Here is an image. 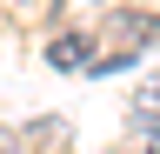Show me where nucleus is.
Instances as JSON below:
<instances>
[{
    "label": "nucleus",
    "instance_id": "obj_1",
    "mask_svg": "<svg viewBox=\"0 0 160 154\" xmlns=\"http://www.w3.org/2000/svg\"><path fill=\"white\" fill-rule=\"evenodd\" d=\"M120 34H127V47H147V40H160V20H153V13H127Z\"/></svg>",
    "mask_w": 160,
    "mask_h": 154
},
{
    "label": "nucleus",
    "instance_id": "obj_2",
    "mask_svg": "<svg viewBox=\"0 0 160 154\" xmlns=\"http://www.w3.org/2000/svg\"><path fill=\"white\" fill-rule=\"evenodd\" d=\"M47 61H53V67H87V40H73V34H67V40L47 47Z\"/></svg>",
    "mask_w": 160,
    "mask_h": 154
},
{
    "label": "nucleus",
    "instance_id": "obj_3",
    "mask_svg": "<svg viewBox=\"0 0 160 154\" xmlns=\"http://www.w3.org/2000/svg\"><path fill=\"white\" fill-rule=\"evenodd\" d=\"M147 154H160V127H153V134H147Z\"/></svg>",
    "mask_w": 160,
    "mask_h": 154
},
{
    "label": "nucleus",
    "instance_id": "obj_4",
    "mask_svg": "<svg viewBox=\"0 0 160 154\" xmlns=\"http://www.w3.org/2000/svg\"><path fill=\"white\" fill-rule=\"evenodd\" d=\"M0 154H13V141H7V134H0Z\"/></svg>",
    "mask_w": 160,
    "mask_h": 154
}]
</instances>
